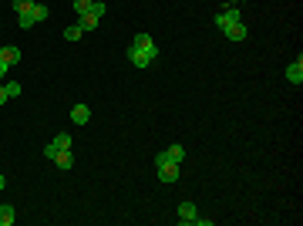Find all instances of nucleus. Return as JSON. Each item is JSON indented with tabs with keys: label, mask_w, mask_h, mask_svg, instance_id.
<instances>
[{
	"label": "nucleus",
	"mask_w": 303,
	"mask_h": 226,
	"mask_svg": "<svg viewBox=\"0 0 303 226\" xmlns=\"http://www.w3.org/2000/svg\"><path fill=\"white\" fill-rule=\"evenodd\" d=\"M7 68H10V65H4V61H0V81L7 78Z\"/></svg>",
	"instance_id": "b1692460"
},
{
	"label": "nucleus",
	"mask_w": 303,
	"mask_h": 226,
	"mask_svg": "<svg viewBox=\"0 0 303 226\" xmlns=\"http://www.w3.org/2000/svg\"><path fill=\"white\" fill-rule=\"evenodd\" d=\"M88 7H91L88 0H74V10H78V17H81V14H84V10H88Z\"/></svg>",
	"instance_id": "412c9836"
},
{
	"label": "nucleus",
	"mask_w": 303,
	"mask_h": 226,
	"mask_svg": "<svg viewBox=\"0 0 303 226\" xmlns=\"http://www.w3.org/2000/svg\"><path fill=\"white\" fill-rule=\"evenodd\" d=\"M0 61H4V65H17V61H20V48H14V44L0 48Z\"/></svg>",
	"instance_id": "1a4fd4ad"
},
{
	"label": "nucleus",
	"mask_w": 303,
	"mask_h": 226,
	"mask_svg": "<svg viewBox=\"0 0 303 226\" xmlns=\"http://www.w3.org/2000/svg\"><path fill=\"white\" fill-rule=\"evenodd\" d=\"M192 219H196V206L192 202H179V223L192 226Z\"/></svg>",
	"instance_id": "0eeeda50"
},
{
	"label": "nucleus",
	"mask_w": 303,
	"mask_h": 226,
	"mask_svg": "<svg viewBox=\"0 0 303 226\" xmlns=\"http://www.w3.org/2000/svg\"><path fill=\"white\" fill-rule=\"evenodd\" d=\"M34 7V0H14V10L17 14H24V10H31Z\"/></svg>",
	"instance_id": "6ab92c4d"
},
{
	"label": "nucleus",
	"mask_w": 303,
	"mask_h": 226,
	"mask_svg": "<svg viewBox=\"0 0 303 226\" xmlns=\"http://www.w3.org/2000/svg\"><path fill=\"white\" fill-rule=\"evenodd\" d=\"M159 166V179L162 182H176L179 179V162H155Z\"/></svg>",
	"instance_id": "7ed1b4c3"
},
{
	"label": "nucleus",
	"mask_w": 303,
	"mask_h": 226,
	"mask_svg": "<svg viewBox=\"0 0 303 226\" xmlns=\"http://www.w3.org/2000/svg\"><path fill=\"white\" fill-rule=\"evenodd\" d=\"M31 14H34V20H37V24H40V20H48V14H51V10H48V4H37V0H34Z\"/></svg>",
	"instance_id": "ddd939ff"
},
{
	"label": "nucleus",
	"mask_w": 303,
	"mask_h": 226,
	"mask_svg": "<svg viewBox=\"0 0 303 226\" xmlns=\"http://www.w3.org/2000/svg\"><path fill=\"white\" fill-rule=\"evenodd\" d=\"M95 27H98V17L84 10V14H81V31H95Z\"/></svg>",
	"instance_id": "dca6fc26"
},
{
	"label": "nucleus",
	"mask_w": 303,
	"mask_h": 226,
	"mask_svg": "<svg viewBox=\"0 0 303 226\" xmlns=\"http://www.w3.org/2000/svg\"><path fill=\"white\" fill-rule=\"evenodd\" d=\"M165 155H168V162H185V149L182 146H168Z\"/></svg>",
	"instance_id": "4468645a"
},
{
	"label": "nucleus",
	"mask_w": 303,
	"mask_h": 226,
	"mask_svg": "<svg viewBox=\"0 0 303 226\" xmlns=\"http://www.w3.org/2000/svg\"><path fill=\"white\" fill-rule=\"evenodd\" d=\"M128 61H132L135 68H148L152 65V57L145 54V51H138V48H128Z\"/></svg>",
	"instance_id": "423d86ee"
},
{
	"label": "nucleus",
	"mask_w": 303,
	"mask_h": 226,
	"mask_svg": "<svg viewBox=\"0 0 303 226\" xmlns=\"http://www.w3.org/2000/svg\"><path fill=\"white\" fill-rule=\"evenodd\" d=\"M88 118H91V108L88 105H74L71 108V121H74V125H84Z\"/></svg>",
	"instance_id": "9d476101"
},
{
	"label": "nucleus",
	"mask_w": 303,
	"mask_h": 226,
	"mask_svg": "<svg viewBox=\"0 0 303 226\" xmlns=\"http://www.w3.org/2000/svg\"><path fill=\"white\" fill-rule=\"evenodd\" d=\"M7 98H10V95H7V88H4V85H0V105H4V101H7Z\"/></svg>",
	"instance_id": "5701e85b"
},
{
	"label": "nucleus",
	"mask_w": 303,
	"mask_h": 226,
	"mask_svg": "<svg viewBox=\"0 0 303 226\" xmlns=\"http://www.w3.org/2000/svg\"><path fill=\"white\" fill-rule=\"evenodd\" d=\"M81 24H74V27H68V31H64V40H81Z\"/></svg>",
	"instance_id": "a211bd4d"
},
{
	"label": "nucleus",
	"mask_w": 303,
	"mask_h": 226,
	"mask_svg": "<svg viewBox=\"0 0 303 226\" xmlns=\"http://www.w3.org/2000/svg\"><path fill=\"white\" fill-rule=\"evenodd\" d=\"M132 48H138V51H145V54L155 61V54H159V48H155V40L148 37V34H135V40H132Z\"/></svg>",
	"instance_id": "f03ea898"
},
{
	"label": "nucleus",
	"mask_w": 303,
	"mask_h": 226,
	"mask_svg": "<svg viewBox=\"0 0 303 226\" xmlns=\"http://www.w3.org/2000/svg\"><path fill=\"white\" fill-rule=\"evenodd\" d=\"M34 24H37V20H34V14H31V10H24V14H17V27H20V31H31Z\"/></svg>",
	"instance_id": "f8f14e48"
},
{
	"label": "nucleus",
	"mask_w": 303,
	"mask_h": 226,
	"mask_svg": "<svg viewBox=\"0 0 303 226\" xmlns=\"http://www.w3.org/2000/svg\"><path fill=\"white\" fill-rule=\"evenodd\" d=\"M287 81H293V85H303V57H296L293 65L287 68Z\"/></svg>",
	"instance_id": "39448f33"
},
{
	"label": "nucleus",
	"mask_w": 303,
	"mask_h": 226,
	"mask_svg": "<svg viewBox=\"0 0 303 226\" xmlns=\"http://www.w3.org/2000/svg\"><path fill=\"white\" fill-rule=\"evenodd\" d=\"M54 166H57V169H71V166H74L71 149H57V152H54Z\"/></svg>",
	"instance_id": "20e7f679"
},
{
	"label": "nucleus",
	"mask_w": 303,
	"mask_h": 226,
	"mask_svg": "<svg viewBox=\"0 0 303 226\" xmlns=\"http://www.w3.org/2000/svg\"><path fill=\"white\" fill-rule=\"evenodd\" d=\"M51 146H54V149H71V135H68V132H57Z\"/></svg>",
	"instance_id": "f3484780"
},
{
	"label": "nucleus",
	"mask_w": 303,
	"mask_h": 226,
	"mask_svg": "<svg viewBox=\"0 0 303 226\" xmlns=\"http://www.w3.org/2000/svg\"><path fill=\"white\" fill-rule=\"evenodd\" d=\"M236 20H243L240 7H223L219 14H215V27H229V24H236Z\"/></svg>",
	"instance_id": "f257e3e1"
},
{
	"label": "nucleus",
	"mask_w": 303,
	"mask_h": 226,
	"mask_svg": "<svg viewBox=\"0 0 303 226\" xmlns=\"http://www.w3.org/2000/svg\"><path fill=\"white\" fill-rule=\"evenodd\" d=\"M14 219H17V210L10 206V202H4V206H0V226H10Z\"/></svg>",
	"instance_id": "9b49d317"
},
{
	"label": "nucleus",
	"mask_w": 303,
	"mask_h": 226,
	"mask_svg": "<svg viewBox=\"0 0 303 226\" xmlns=\"http://www.w3.org/2000/svg\"><path fill=\"white\" fill-rule=\"evenodd\" d=\"M243 0H223V7H240Z\"/></svg>",
	"instance_id": "4be33fe9"
},
{
	"label": "nucleus",
	"mask_w": 303,
	"mask_h": 226,
	"mask_svg": "<svg viewBox=\"0 0 303 226\" xmlns=\"http://www.w3.org/2000/svg\"><path fill=\"white\" fill-rule=\"evenodd\" d=\"M223 34H226L229 40H246V27H243V20H236V24L223 27Z\"/></svg>",
	"instance_id": "6e6552de"
},
{
	"label": "nucleus",
	"mask_w": 303,
	"mask_h": 226,
	"mask_svg": "<svg viewBox=\"0 0 303 226\" xmlns=\"http://www.w3.org/2000/svg\"><path fill=\"white\" fill-rule=\"evenodd\" d=\"M4 88H7V95H10V98H17V95H20V85H17V81H7Z\"/></svg>",
	"instance_id": "aec40b11"
},
{
	"label": "nucleus",
	"mask_w": 303,
	"mask_h": 226,
	"mask_svg": "<svg viewBox=\"0 0 303 226\" xmlns=\"http://www.w3.org/2000/svg\"><path fill=\"white\" fill-rule=\"evenodd\" d=\"M88 14H95L98 20H101V17L108 14V4H104V0H91V7H88Z\"/></svg>",
	"instance_id": "2eb2a0df"
},
{
	"label": "nucleus",
	"mask_w": 303,
	"mask_h": 226,
	"mask_svg": "<svg viewBox=\"0 0 303 226\" xmlns=\"http://www.w3.org/2000/svg\"><path fill=\"white\" fill-rule=\"evenodd\" d=\"M0 189H4V176H0Z\"/></svg>",
	"instance_id": "393cba45"
}]
</instances>
